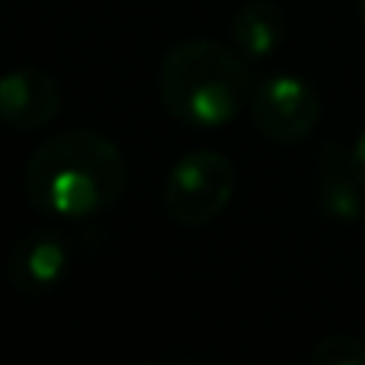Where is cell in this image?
<instances>
[{"label": "cell", "mask_w": 365, "mask_h": 365, "mask_svg": "<svg viewBox=\"0 0 365 365\" xmlns=\"http://www.w3.org/2000/svg\"><path fill=\"white\" fill-rule=\"evenodd\" d=\"M26 195L51 218H93L128 186L122 151L100 132L77 128L48 138L26 160Z\"/></svg>", "instance_id": "1"}, {"label": "cell", "mask_w": 365, "mask_h": 365, "mask_svg": "<svg viewBox=\"0 0 365 365\" xmlns=\"http://www.w3.org/2000/svg\"><path fill=\"white\" fill-rule=\"evenodd\" d=\"M253 90L257 83L247 58L208 38L173 45L160 61V100L167 113L186 125H227L253 100Z\"/></svg>", "instance_id": "2"}, {"label": "cell", "mask_w": 365, "mask_h": 365, "mask_svg": "<svg viewBox=\"0 0 365 365\" xmlns=\"http://www.w3.org/2000/svg\"><path fill=\"white\" fill-rule=\"evenodd\" d=\"M234 164L221 151L199 148L182 154L164 182V208L177 225L202 227L227 208L234 195Z\"/></svg>", "instance_id": "3"}, {"label": "cell", "mask_w": 365, "mask_h": 365, "mask_svg": "<svg viewBox=\"0 0 365 365\" xmlns=\"http://www.w3.org/2000/svg\"><path fill=\"white\" fill-rule=\"evenodd\" d=\"M257 128L276 145H298L321 122V100L308 81L295 74H276L257 83L250 100Z\"/></svg>", "instance_id": "4"}, {"label": "cell", "mask_w": 365, "mask_h": 365, "mask_svg": "<svg viewBox=\"0 0 365 365\" xmlns=\"http://www.w3.org/2000/svg\"><path fill=\"white\" fill-rule=\"evenodd\" d=\"M10 282L19 295L42 298L61 289V282L71 272V250L64 237L51 227H36L23 234L10 250Z\"/></svg>", "instance_id": "5"}, {"label": "cell", "mask_w": 365, "mask_h": 365, "mask_svg": "<svg viewBox=\"0 0 365 365\" xmlns=\"http://www.w3.org/2000/svg\"><path fill=\"white\" fill-rule=\"evenodd\" d=\"M61 109V87L42 68H16L0 81V119L19 132L48 125Z\"/></svg>", "instance_id": "6"}, {"label": "cell", "mask_w": 365, "mask_h": 365, "mask_svg": "<svg viewBox=\"0 0 365 365\" xmlns=\"http://www.w3.org/2000/svg\"><path fill=\"white\" fill-rule=\"evenodd\" d=\"M317 192H321V208L327 218L353 225L365 215V186L349 164V151L343 148L324 145Z\"/></svg>", "instance_id": "7"}, {"label": "cell", "mask_w": 365, "mask_h": 365, "mask_svg": "<svg viewBox=\"0 0 365 365\" xmlns=\"http://www.w3.org/2000/svg\"><path fill=\"white\" fill-rule=\"evenodd\" d=\"M231 42L247 61H269L285 42V13L272 0H247L231 19Z\"/></svg>", "instance_id": "8"}, {"label": "cell", "mask_w": 365, "mask_h": 365, "mask_svg": "<svg viewBox=\"0 0 365 365\" xmlns=\"http://www.w3.org/2000/svg\"><path fill=\"white\" fill-rule=\"evenodd\" d=\"M308 359L314 365H365V343L349 334H330L311 346Z\"/></svg>", "instance_id": "9"}, {"label": "cell", "mask_w": 365, "mask_h": 365, "mask_svg": "<svg viewBox=\"0 0 365 365\" xmlns=\"http://www.w3.org/2000/svg\"><path fill=\"white\" fill-rule=\"evenodd\" d=\"M349 164H353V170H356V177L362 180V186H365V132L356 138V145L349 148Z\"/></svg>", "instance_id": "10"}, {"label": "cell", "mask_w": 365, "mask_h": 365, "mask_svg": "<svg viewBox=\"0 0 365 365\" xmlns=\"http://www.w3.org/2000/svg\"><path fill=\"white\" fill-rule=\"evenodd\" d=\"M356 10H359V19L365 23V0H359V4H356Z\"/></svg>", "instance_id": "11"}]
</instances>
